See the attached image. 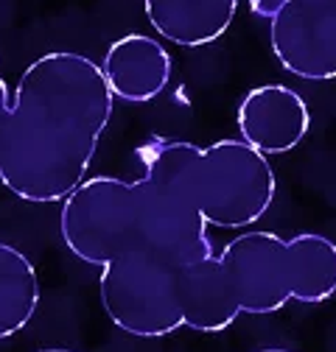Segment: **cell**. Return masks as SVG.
<instances>
[{
  "label": "cell",
  "mask_w": 336,
  "mask_h": 352,
  "mask_svg": "<svg viewBox=\"0 0 336 352\" xmlns=\"http://www.w3.org/2000/svg\"><path fill=\"white\" fill-rule=\"evenodd\" d=\"M143 6L160 36L182 48H202L230 28L238 0H143Z\"/></svg>",
  "instance_id": "cell-10"
},
{
  "label": "cell",
  "mask_w": 336,
  "mask_h": 352,
  "mask_svg": "<svg viewBox=\"0 0 336 352\" xmlns=\"http://www.w3.org/2000/svg\"><path fill=\"white\" fill-rule=\"evenodd\" d=\"M165 154L207 221L219 230H244L266 215L275 201V170L258 148L244 140H219L199 148L185 140H162Z\"/></svg>",
  "instance_id": "cell-3"
},
{
  "label": "cell",
  "mask_w": 336,
  "mask_h": 352,
  "mask_svg": "<svg viewBox=\"0 0 336 352\" xmlns=\"http://www.w3.org/2000/svg\"><path fill=\"white\" fill-rule=\"evenodd\" d=\"M180 305L185 327L196 333H224L241 316V307L227 285L219 254L180 269Z\"/></svg>",
  "instance_id": "cell-9"
},
{
  "label": "cell",
  "mask_w": 336,
  "mask_h": 352,
  "mask_svg": "<svg viewBox=\"0 0 336 352\" xmlns=\"http://www.w3.org/2000/svg\"><path fill=\"white\" fill-rule=\"evenodd\" d=\"M280 67L306 81L336 78V0H288L269 23Z\"/></svg>",
  "instance_id": "cell-6"
},
{
  "label": "cell",
  "mask_w": 336,
  "mask_h": 352,
  "mask_svg": "<svg viewBox=\"0 0 336 352\" xmlns=\"http://www.w3.org/2000/svg\"><path fill=\"white\" fill-rule=\"evenodd\" d=\"M101 305L109 322L138 338H162L185 327L180 305V266L160 252L138 249L101 269Z\"/></svg>",
  "instance_id": "cell-4"
},
{
  "label": "cell",
  "mask_w": 336,
  "mask_h": 352,
  "mask_svg": "<svg viewBox=\"0 0 336 352\" xmlns=\"http://www.w3.org/2000/svg\"><path fill=\"white\" fill-rule=\"evenodd\" d=\"M235 123L241 140L252 148L261 154H286L306 140L311 129V109L291 87L261 84L241 98Z\"/></svg>",
  "instance_id": "cell-7"
},
{
  "label": "cell",
  "mask_w": 336,
  "mask_h": 352,
  "mask_svg": "<svg viewBox=\"0 0 336 352\" xmlns=\"http://www.w3.org/2000/svg\"><path fill=\"white\" fill-rule=\"evenodd\" d=\"M9 118H12V98H9V87H6L3 76H0V165H3V151H6Z\"/></svg>",
  "instance_id": "cell-13"
},
{
  "label": "cell",
  "mask_w": 336,
  "mask_h": 352,
  "mask_svg": "<svg viewBox=\"0 0 336 352\" xmlns=\"http://www.w3.org/2000/svg\"><path fill=\"white\" fill-rule=\"evenodd\" d=\"M291 299L319 305L336 294V243L319 232L288 238Z\"/></svg>",
  "instance_id": "cell-11"
},
{
  "label": "cell",
  "mask_w": 336,
  "mask_h": 352,
  "mask_svg": "<svg viewBox=\"0 0 336 352\" xmlns=\"http://www.w3.org/2000/svg\"><path fill=\"white\" fill-rule=\"evenodd\" d=\"M59 232L78 260L101 269L138 249L165 254L157 196L146 173L132 182L120 176H87L62 201Z\"/></svg>",
  "instance_id": "cell-2"
},
{
  "label": "cell",
  "mask_w": 336,
  "mask_h": 352,
  "mask_svg": "<svg viewBox=\"0 0 336 352\" xmlns=\"http://www.w3.org/2000/svg\"><path fill=\"white\" fill-rule=\"evenodd\" d=\"M36 352H76V349H67V346H48V349H36Z\"/></svg>",
  "instance_id": "cell-15"
},
{
  "label": "cell",
  "mask_w": 336,
  "mask_h": 352,
  "mask_svg": "<svg viewBox=\"0 0 336 352\" xmlns=\"http://www.w3.org/2000/svg\"><path fill=\"white\" fill-rule=\"evenodd\" d=\"M171 56L146 34H126L104 54L101 70L115 98L126 104L154 101L171 81Z\"/></svg>",
  "instance_id": "cell-8"
},
{
  "label": "cell",
  "mask_w": 336,
  "mask_h": 352,
  "mask_svg": "<svg viewBox=\"0 0 336 352\" xmlns=\"http://www.w3.org/2000/svg\"><path fill=\"white\" fill-rule=\"evenodd\" d=\"M255 352H291V349H280V346H264V349H255Z\"/></svg>",
  "instance_id": "cell-16"
},
{
  "label": "cell",
  "mask_w": 336,
  "mask_h": 352,
  "mask_svg": "<svg viewBox=\"0 0 336 352\" xmlns=\"http://www.w3.org/2000/svg\"><path fill=\"white\" fill-rule=\"evenodd\" d=\"M101 65L73 51L34 59L12 98L0 182L31 204L65 201L84 179L112 118Z\"/></svg>",
  "instance_id": "cell-1"
},
{
  "label": "cell",
  "mask_w": 336,
  "mask_h": 352,
  "mask_svg": "<svg viewBox=\"0 0 336 352\" xmlns=\"http://www.w3.org/2000/svg\"><path fill=\"white\" fill-rule=\"evenodd\" d=\"M39 307V277L25 252L0 243V341L28 327Z\"/></svg>",
  "instance_id": "cell-12"
},
{
  "label": "cell",
  "mask_w": 336,
  "mask_h": 352,
  "mask_svg": "<svg viewBox=\"0 0 336 352\" xmlns=\"http://www.w3.org/2000/svg\"><path fill=\"white\" fill-rule=\"evenodd\" d=\"M286 6H288V0H249L252 14H258L261 20H269V23H272Z\"/></svg>",
  "instance_id": "cell-14"
},
{
  "label": "cell",
  "mask_w": 336,
  "mask_h": 352,
  "mask_svg": "<svg viewBox=\"0 0 336 352\" xmlns=\"http://www.w3.org/2000/svg\"><path fill=\"white\" fill-rule=\"evenodd\" d=\"M219 263L241 314L269 316L291 302L286 238L275 232H244L219 252Z\"/></svg>",
  "instance_id": "cell-5"
}]
</instances>
